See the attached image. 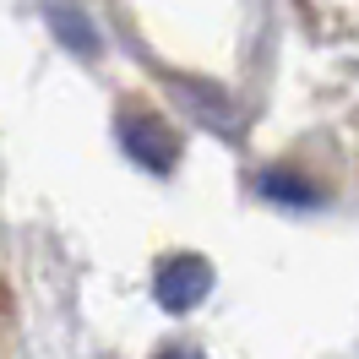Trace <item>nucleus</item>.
<instances>
[{
	"mask_svg": "<svg viewBox=\"0 0 359 359\" xmlns=\"http://www.w3.org/2000/svg\"><path fill=\"white\" fill-rule=\"evenodd\" d=\"M207 294H212V267H207L196 250H180V256H169V262L153 272V299L169 316L196 311Z\"/></svg>",
	"mask_w": 359,
	"mask_h": 359,
	"instance_id": "nucleus-1",
	"label": "nucleus"
},
{
	"mask_svg": "<svg viewBox=\"0 0 359 359\" xmlns=\"http://www.w3.org/2000/svg\"><path fill=\"white\" fill-rule=\"evenodd\" d=\"M120 147L147 169V175H175L180 163V136L169 120H158V114H120Z\"/></svg>",
	"mask_w": 359,
	"mask_h": 359,
	"instance_id": "nucleus-2",
	"label": "nucleus"
},
{
	"mask_svg": "<svg viewBox=\"0 0 359 359\" xmlns=\"http://www.w3.org/2000/svg\"><path fill=\"white\" fill-rule=\"evenodd\" d=\"M262 196H272V202H289V207L321 202V191H316L311 180H299L294 169H267V175H262Z\"/></svg>",
	"mask_w": 359,
	"mask_h": 359,
	"instance_id": "nucleus-3",
	"label": "nucleus"
},
{
	"mask_svg": "<svg viewBox=\"0 0 359 359\" xmlns=\"http://www.w3.org/2000/svg\"><path fill=\"white\" fill-rule=\"evenodd\" d=\"M49 22L66 33V49L88 55V60L98 55V49H104V44H98V27H93L88 17H82V11H71V6H49Z\"/></svg>",
	"mask_w": 359,
	"mask_h": 359,
	"instance_id": "nucleus-4",
	"label": "nucleus"
},
{
	"mask_svg": "<svg viewBox=\"0 0 359 359\" xmlns=\"http://www.w3.org/2000/svg\"><path fill=\"white\" fill-rule=\"evenodd\" d=\"M158 359H202V354H196V348H163Z\"/></svg>",
	"mask_w": 359,
	"mask_h": 359,
	"instance_id": "nucleus-5",
	"label": "nucleus"
}]
</instances>
